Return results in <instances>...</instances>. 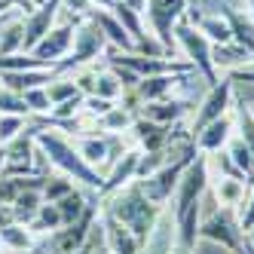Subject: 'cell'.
I'll use <instances>...</instances> for the list:
<instances>
[{"label": "cell", "mask_w": 254, "mask_h": 254, "mask_svg": "<svg viewBox=\"0 0 254 254\" xmlns=\"http://www.w3.org/2000/svg\"><path fill=\"white\" fill-rule=\"evenodd\" d=\"M104 211L111 217H117L126 230H132V236L141 242V248L147 245L150 233H153V227L159 221V205H153L150 199L141 193L138 181H132L129 187L117 190L114 196H107L104 199Z\"/></svg>", "instance_id": "6da1fadb"}, {"label": "cell", "mask_w": 254, "mask_h": 254, "mask_svg": "<svg viewBox=\"0 0 254 254\" xmlns=\"http://www.w3.org/2000/svg\"><path fill=\"white\" fill-rule=\"evenodd\" d=\"M31 132H34V144H37V150L52 162L56 169H62V175H67L70 181H80V184H86L89 190H101L104 184V178L101 172H95L89 162L77 153V147L70 141H64L59 132H46L40 129V126H31Z\"/></svg>", "instance_id": "7a4b0ae2"}, {"label": "cell", "mask_w": 254, "mask_h": 254, "mask_svg": "<svg viewBox=\"0 0 254 254\" xmlns=\"http://www.w3.org/2000/svg\"><path fill=\"white\" fill-rule=\"evenodd\" d=\"M196 144H190V147L181 153V156H175V159H169L162 169H156L153 175H147V178H141L138 184H141V193L150 199L153 205H166L169 199L175 196V190H178V181H181V175H184V169L190 166V162L196 159Z\"/></svg>", "instance_id": "3957f363"}, {"label": "cell", "mask_w": 254, "mask_h": 254, "mask_svg": "<svg viewBox=\"0 0 254 254\" xmlns=\"http://www.w3.org/2000/svg\"><path fill=\"white\" fill-rule=\"evenodd\" d=\"M245 230L239 224V217L233 214V208H214L202 224H199V242H214L230 254L245 251Z\"/></svg>", "instance_id": "277c9868"}, {"label": "cell", "mask_w": 254, "mask_h": 254, "mask_svg": "<svg viewBox=\"0 0 254 254\" xmlns=\"http://www.w3.org/2000/svg\"><path fill=\"white\" fill-rule=\"evenodd\" d=\"M175 43L184 49L187 62L196 67V74H199V77H205L208 86H214L217 80H221V77H217L214 62H211V43H208L205 34H199V28H196L193 22L181 19V22L175 25Z\"/></svg>", "instance_id": "5b68a950"}, {"label": "cell", "mask_w": 254, "mask_h": 254, "mask_svg": "<svg viewBox=\"0 0 254 254\" xmlns=\"http://www.w3.org/2000/svg\"><path fill=\"white\" fill-rule=\"evenodd\" d=\"M190 12V0H147V6H144V15H147L150 22V31L156 43L166 49V56L175 52V25L184 19Z\"/></svg>", "instance_id": "8992f818"}, {"label": "cell", "mask_w": 254, "mask_h": 254, "mask_svg": "<svg viewBox=\"0 0 254 254\" xmlns=\"http://www.w3.org/2000/svg\"><path fill=\"white\" fill-rule=\"evenodd\" d=\"M104 52H107V40H104L101 28L83 15V19L77 22V28H74V46H70V56H67L64 62H59L56 70H59V74H67V70L83 67L86 62L104 56Z\"/></svg>", "instance_id": "52a82bcc"}, {"label": "cell", "mask_w": 254, "mask_h": 254, "mask_svg": "<svg viewBox=\"0 0 254 254\" xmlns=\"http://www.w3.org/2000/svg\"><path fill=\"white\" fill-rule=\"evenodd\" d=\"M208 184H211L208 159H205V153H196V159L184 169V175H181V181H178V190H175V214L187 211L196 202H202V196L208 193Z\"/></svg>", "instance_id": "ba28073f"}, {"label": "cell", "mask_w": 254, "mask_h": 254, "mask_svg": "<svg viewBox=\"0 0 254 254\" xmlns=\"http://www.w3.org/2000/svg\"><path fill=\"white\" fill-rule=\"evenodd\" d=\"M95 224H98V202L92 199V205L86 208V214L80 221H74L70 227H62V230H56L49 236V242H46L49 254H74V251H80L86 245V239L92 236Z\"/></svg>", "instance_id": "9c48e42d"}, {"label": "cell", "mask_w": 254, "mask_h": 254, "mask_svg": "<svg viewBox=\"0 0 254 254\" xmlns=\"http://www.w3.org/2000/svg\"><path fill=\"white\" fill-rule=\"evenodd\" d=\"M233 92H236V83L230 77L227 80H217L214 86H208V95L202 98V104H199V111H196V117L190 123V138H196L208 123H214V120H221L224 114H230Z\"/></svg>", "instance_id": "30bf717a"}, {"label": "cell", "mask_w": 254, "mask_h": 254, "mask_svg": "<svg viewBox=\"0 0 254 254\" xmlns=\"http://www.w3.org/2000/svg\"><path fill=\"white\" fill-rule=\"evenodd\" d=\"M74 28H77V22H70V25H56L37 46L31 49V56L40 59V62L49 64V67H56L59 62H64V59L70 56V46H74Z\"/></svg>", "instance_id": "8fae6325"}, {"label": "cell", "mask_w": 254, "mask_h": 254, "mask_svg": "<svg viewBox=\"0 0 254 254\" xmlns=\"http://www.w3.org/2000/svg\"><path fill=\"white\" fill-rule=\"evenodd\" d=\"M59 9H62V0H43L37 9L28 12V19H25V46H22V52H31L52 28H56Z\"/></svg>", "instance_id": "7c38bea8"}, {"label": "cell", "mask_w": 254, "mask_h": 254, "mask_svg": "<svg viewBox=\"0 0 254 254\" xmlns=\"http://www.w3.org/2000/svg\"><path fill=\"white\" fill-rule=\"evenodd\" d=\"M83 15H86L89 22H95V25L101 28V34H104V40H107V46H111V49H120V52H135V43H132V37L126 34L123 22L117 19V15H114L111 9L89 6Z\"/></svg>", "instance_id": "4fadbf2b"}, {"label": "cell", "mask_w": 254, "mask_h": 254, "mask_svg": "<svg viewBox=\"0 0 254 254\" xmlns=\"http://www.w3.org/2000/svg\"><path fill=\"white\" fill-rule=\"evenodd\" d=\"M138 159H141V150H126V153L114 162L111 175L104 178V184H101L98 196H101V199H107V196H114L117 190L129 187L132 181H138Z\"/></svg>", "instance_id": "5bb4252c"}, {"label": "cell", "mask_w": 254, "mask_h": 254, "mask_svg": "<svg viewBox=\"0 0 254 254\" xmlns=\"http://www.w3.org/2000/svg\"><path fill=\"white\" fill-rule=\"evenodd\" d=\"M132 132H135V138H138V144H141V150H144V153L169 150V147H172V141H175L172 126H159V123H150V120H144V117H135Z\"/></svg>", "instance_id": "9a60e30c"}, {"label": "cell", "mask_w": 254, "mask_h": 254, "mask_svg": "<svg viewBox=\"0 0 254 254\" xmlns=\"http://www.w3.org/2000/svg\"><path fill=\"white\" fill-rule=\"evenodd\" d=\"M59 70L56 67H40V70H0V86L9 89L15 95H25L28 89L46 86L49 80H56Z\"/></svg>", "instance_id": "2e32d148"}, {"label": "cell", "mask_w": 254, "mask_h": 254, "mask_svg": "<svg viewBox=\"0 0 254 254\" xmlns=\"http://www.w3.org/2000/svg\"><path fill=\"white\" fill-rule=\"evenodd\" d=\"M233 117L230 114H224L221 120H214V123H208L202 132H199L196 138H193V144H196V150L199 153H217V150H224L227 144H230V138H233Z\"/></svg>", "instance_id": "e0dca14e"}, {"label": "cell", "mask_w": 254, "mask_h": 254, "mask_svg": "<svg viewBox=\"0 0 254 254\" xmlns=\"http://www.w3.org/2000/svg\"><path fill=\"white\" fill-rule=\"evenodd\" d=\"M101 233H104V242L111 248V254H141V242L132 236V230H126L107 211H101Z\"/></svg>", "instance_id": "ac0fdd59"}, {"label": "cell", "mask_w": 254, "mask_h": 254, "mask_svg": "<svg viewBox=\"0 0 254 254\" xmlns=\"http://www.w3.org/2000/svg\"><path fill=\"white\" fill-rule=\"evenodd\" d=\"M184 83V74H162V77H147L135 86V95L141 104H150V101H162V98H172L175 86Z\"/></svg>", "instance_id": "d6986e66"}, {"label": "cell", "mask_w": 254, "mask_h": 254, "mask_svg": "<svg viewBox=\"0 0 254 254\" xmlns=\"http://www.w3.org/2000/svg\"><path fill=\"white\" fill-rule=\"evenodd\" d=\"M221 15L227 19L230 25V34H233V43L236 46H242L248 56L254 59V19L239 9H233V6H221Z\"/></svg>", "instance_id": "ffe728a7"}, {"label": "cell", "mask_w": 254, "mask_h": 254, "mask_svg": "<svg viewBox=\"0 0 254 254\" xmlns=\"http://www.w3.org/2000/svg\"><path fill=\"white\" fill-rule=\"evenodd\" d=\"M187 104L178 101V98H162V101H150V104H141L138 117L150 120V123H159V126H175L181 117H184Z\"/></svg>", "instance_id": "44dd1931"}, {"label": "cell", "mask_w": 254, "mask_h": 254, "mask_svg": "<svg viewBox=\"0 0 254 254\" xmlns=\"http://www.w3.org/2000/svg\"><path fill=\"white\" fill-rule=\"evenodd\" d=\"M214 199L217 208H236L245 202V181L239 178H217L214 181Z\"/></svg>", "instance_id": "7402d4cb"}, {"label": "cell", "mask_w": 254, "mask_h": 254, "mask_svg": "<svg viewBox=\"0 0 254 254\" xmlns=\"http://www.w3.org/2000/svg\"><path fill=\"white\" fill-rule=\"evenodd\" d=\"M77 153L92 166L95 172L104 166V162H111V153H107V138H101V135H86V138H80L77 144Z\"/></svg>", "instance_id": "603a6c76"}, {"label": "cell", "mask_w": 254, "mask_h": 254, "mask_svg": "<svg viewBox=\"0 0 254 254\" xmlns=\"http://www.w3.org/2000/svg\"><path fill=\"white\" fill-rule=\"evenodd\" d=\"M193 25L199 28V34H205L211 46H217V43H233L230 25H227V19H224L221 12H217V15H196Z\"/></svg>", "instance_id": "cb8c5ba5"}, {"label": "cell", "mask_w": 254, "mask_h": 254, "mask_svg": "<svg viewBox=\"0 0 254 254\" xmlns=\"http://www.w3.org/2000/svg\"><path fill=\"white\" fill-rule=\"evenodd\" d=\"M211 62H214V67L239 70V67H245L251 62V56L236 43H217V46H211Z\"/></svg>", "instance_id": "d4e9b609"}, {"label": "cell", "mask_w": 254, "mask_h": 254, "mask_svg": "<svg viewBox=\"0 0 254 254\" xmlns=\"http://www.w3.org/2000/svg\"><path fill=\"white\" fill-rule=\"evenodd\" d=\"M62 227H64V221H62V211H59L56 202H43L37 208V214H34V221L28 224L31 233H40V236H52V233L62 230Z\"/></svg>", "instance_id": "484cf974"}, {"label": "cell", "mask_w": 254, "mask_h": 254, "mask_svg": "<svg viewBox=\"0 0 254 254\" xmlns=\"http://www.w3.org/2000/svg\"><path fill=\"white\" fill-rule=\"evenodd\" d=\"M43 205V193L40 190H25L15 196V202L9 205L12 208V217H15V224H31L34 221V214H37V208Z\"/></svg>", "instance_id": "4316f807"}, {"label": "cell", "mask_w": 254, "mask_h": 254, "mask_svg": "<svg viewBox=\"0 0 254 254\" xmlns=\"http://www.w3.org/2000/svg\"><path fill=\"white\" fill-rule=\"evenodd\" d=\"M59 211H62V221H64V227H70V224H74V221H80V217L86 214V208L89 205H92V199H86L77 187L74 190H70L64 199H59Z\"/></svg>", "instance_id": "83f0119b"}, {"label": "cell", "mask_w": 254, "mask_h": 254, "mask_svg": "<svg viewBox=\"0 0 254 254\" xmlns=\"http://www.w3.org/2000/svg\"><path fill=\"white\" fill-rule=\"evenodd\" d=\"M132 123H135V114H132V111H126L123 104H114L111 111H107V114L98 120V126H101L107 135H123V132H129V129H132Z\"/></svg>", "instance_id": "f1b7e54d"}, {"label": "cell", "mask_w": 254, "mask_h": 254, "mask_svg": "<svg viewBox=\"0 0 254 254\" xmlns=\"http://www.w3.org/2000/svg\"><path fill=\"white\" fill-rule=\"evenodd\" d=\"M0 245L9 248V251H28L34 245V233L25 224H9L0 230Z\"/></svg>", "instance_id": "f546056e"}, {"label": "cell", "mask_w": 254, "mask_h": 254, "mask_svg": "<svg viewBox=\"0 0 254 254\" xmlns=\"http://www.w3.org/2000/svg\"><path fill=\"white\" fill-rule=\"evenodd\" d=\"M233 126H236V132H239V138H242V144L251 150V156H254V111L245 104V101H239L236 104V117H233Z\"/></svg>", "instance_id": "4dcf8cb0"}, {"label": "cell", "mask_w": 254, "mask_h": 254, "mask_svg": "<svg viewBox=\"0 0 254 254\" xmlns=\"http://www.w3.org/2000/svg\"><path fill=\"white\" fill-rule=\"evenodd\" d=\"M227 156L236 162V169L245 175V181H251V184H254V156H251V150L242 144V138H230V144H227Z\"/></svg>", "instance_id": "1f68e13d"}, {"label": "cell", "mask_w": 254, "mask_h": 254, "mask_svg": "<svg viewBox=\"0 0 254 254\" xmlns=\"http://www.w3.org/2000/svg\"><path fill=\"white\" fill-rule=\"evenodd\" d=\"M123 83L117 80V74L111 67H104V70H95V92L92 95H98V98H107V101H117V98H123Z\"/></svg>", "instance_id": "d6a6232c"}, {"label": "cell", "mask_w": 254, "mask_h": 254, "mask_svg": "<svg viewBox=\"0 0 254 254\" xmlns=\"http://www.w3.org/2000/svg\"><path fill=\"white\" fill-rule=\"evenodd\" d=\"M46 95H49L52 107H56V104H64V101H70V98L83 95V92L77 89L74 77H62V74H59L56 80H49V83H46Z\"/></svg>", "instance_id": "836d02e7"}, {"label": "cell", "mask_w": 254, "mask_h": 254, "mask_svg": "<svg viewBox=\"0 0 254 254\" xmlns=\"http://www.w3.org/2000/svg\"><path fill=\"white\" fill-rule=\"evenodd\" d=\"M22 46H25V22H12L0 31V56L22 52Z\"/></svg>", "instance_id": "e575fe53"}, {"label": "cell", "mask_w": 254, "mask_h": 254, "mask_svg": "<svg viewBox=\"0 0 254 254\" xmlns=\"http://www.w3.org/2000/svg\"><path fill=\"white\" fill-rule=\"evenodd\" d=\"M70 190H74V181L67 175H46L40 193H43V202H59V199H64Z\"/></svg>", "instance_id": "d590c367"}, {"label": "cell", "mask_w": 254, "mask_h": 254, "mask_svg": "<svg viewBox=\"0 0 254 254\" xmlns=\"http://www.w3.org/2000/svg\"><path fill=\"white\" fill-rule=\"evenodd\" d=\"M49 67L40 59H34L31 52H12V56H0V70H40Z\"/></svg>", "instance_id": "8d00e7d4"}, {"label": "cell", "mask_w": 254, "mask_h": 254, "mask_svg": "<svg viewBox=\"0 0 254 254\" xmlns=\"http://www.w3.org/2000/svg\"><path fill=\"white\" fill-rule=\"evenodd\" d=\"M25 132V117L15 114H0V147H6L12 138H19Z\"/></svg>", "instance_id": "74e56055"}, {"label": "cell", "mask_w": 254, "mask_h": 254, "mask_svg": "<svg viewBox=\"0 0 254 254\" xmlns=\"http://www.w3.org/2000/svg\"><path fill=\"white\" fill-rule=\"evenodd\" d=\"M25 98V107H28V114H49L52 111V101L46 95V86H37V89H28V92L22 95Z\"/></svg>", "instance_id": "f35d334b"}, {"label": "cell", "mask_w": 254, "mask_h": 254, "mask_svg": "<svg viewBox=\"0 0 254 254\" xmlns=\"http://www.w3.org/2000/svg\"><path fill=\"white\" fill-rule=\"evenodd\" d=\"M114 107V101H107V98H98V95H86V101H83V111H89L92 117H104L107 111Z\"/></svg>", "instance_id": "ab89813d"}, {"label": "cell", "mask_w": 254, "mask_h": 254, "mask_svg": "<svg viewBox=\"0 0 254 254\" xmlns=\"http://www.w3.org/2000/svg\"><path fill=\"white\" fill-rule=\"evenodd\" d=\"M239 224H242V230L251 236V230H254V187H251V193L245 196V208H242Z\"/></svg>", "instance_id": "60d3db41"}, {"label": "cell", "mask_w": 254, "mask_h": 254, "mask_svg": "<svg viewBox=\"0 0 254 254\" xmlns=\"http://www.w3.org/2000/svg\"><path fill=\"white\" fill-rule=\"evenodd\" d=\"M123 3H126V6H132L135 12H141V15H144V6H147V0H123Z\"/></svg>", "instance_id": "b9f144b4"}, {"label": "cell", "mask_w": 254, "mask_h": 254, "mask_svg": "<svg viewBox=\"0 0 254 254\" xmlns=\"http://www.w3.org/2000/svg\"><path fill=\"white\" fill-rule=\"evenodd\" d=\"M92 3H95V0H70V6H77L80 12H86V9L92 6Z\"/></svg>", "instance_id": "7bdbcfd3"}, {"label": "cell", "mask_w": 254, "mask_h": 254, "mask_svg": "<svg viewBox=\"0 0 254 254\" xmlns=\"http://www.w3.org/2000/svg\"><path fill=\"white\" fill-rule=\"evenodd\" d=\"M196 6H199V0H190V12H187V22H193L196 15H199V12H196Z\"/></svg>", "instance_id": "ee69618b"}, {"label": "cell", "mask_w": 254, "mask_h": 254, "mask_svg": "<svg viewBox=\"0 0 254 254\" xmlns=\"http://www.w3.org/2000/svg\"><path fill=\"white\" fill-rule=\"evenodd\" d=\"M242 254H254V242H251V236H245V251Z\"/></svg>", "instance_id": "f6af8a7d"}, {"label": "cell", "mask_w": 254, "mask_h": 254, "mask_svg": "<svg viewBox=\"0 0 254 254\" xmlns=\"http://www.w3.org/2000/svg\"><path fill=\"white\" fill-rule=\"evenodd\" d=\"M248 3H251V19H254V0H248Z\"/></svg>", "instance_id": "bcb514c9"}, {"label": "cell", "mask_w": 254, "mask_h": 254, "mask_svg": "<svg viewBox=\"0 0 254 254\" xmlns=\"http://www.w3.org/2000/svg\"><path fill=\"white\" fill-rule=\"evenodd\" d=\"M34 3H37V6H40V3H43V0H34Z\"/></svg>", "instance_id": "7dc6e473"}]
</instances>
